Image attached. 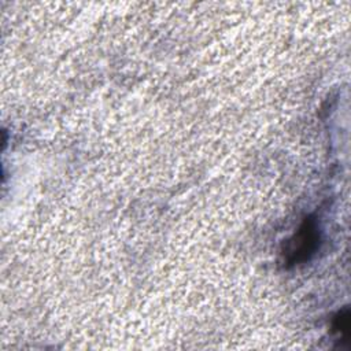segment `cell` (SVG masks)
Masks as SVG:
<instances>
[{
	"label": "cell",
	"instance_id": "1",
	"mask_svg": "<svg viewBox=\"0 0 351 351\" xmlns=\"http://www.w3.org/2000/svg\"><path fill=\"white\" fill-rule=\"evenodd\" d=\"M319 244V230L314 218L308 217L303 221L299 230L289 240L287 252V262L296 265L310 259Z\"/></svg>",
	"mask_w": 351,
	"mask_h": 351
},
{
	"label": "cell",
	"instance_id": "2",
	"mask_svg": "<svg viewBox=\"0 0 351 351\" xmlns=\"http://www.w3.org/2000/svg\"><path fill=\"white\" fill-rule=\"evenodd\" d=\"M332 329L333 332L340 335V339L346 341V339L348 337V329H350V313L348 308H343L337 313V315L333 318V324H332Z\"/></svg>",
	"mask_w": 351,
	"mask_h": 351
}]
</instances>
